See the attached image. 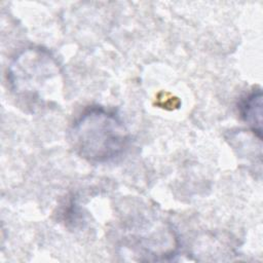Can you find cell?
Listing matches in <instances>:
<instances>
[{"instance_id": "obj_2", "label": "cell", "mask_w": 263, "mask_h": 263, "mask_svg": "<svg viewBox=\"0 0 263 263\" xmlns=\"http://www.w3.org/2000/svg\"><path fill=\"white\" fill-rule=\"evenodd\" d=\"M70 140L80 157L92 163H104L123 153L129 142V133L115 112L91 107L74 121Z\"/></svg>"}, {"instance_id": "obj_3", "label": "cell", "mask_w": 263, "mask_h": 263, "mask_svg": "<svg viewBox=\"0 0 263 263\" xmlns=\"http://www.w3.org/2000/svg\"><path fill=\"white\" fill-rule=\"evenodd\" d=\"M262 106L261 88L252 90L239 104L241 119L259 140H262Z\"/></svg>"}, {"instance_id": "obj_1", "label": "cell", "mask_w": 263, "mask_h": 263, "mask_svg": "<svg viewBox=\"0 0 263 263\" xmlns=\"http://www.w3.org/2000/svg\"><path fill=\"white\" fill-rule=\"evenodd\" d=\"M7 81L12 93L32 108L54 105L64 86L58 60L41 46L26 47L11 60Z\"/></svg>"}]
</instances>
